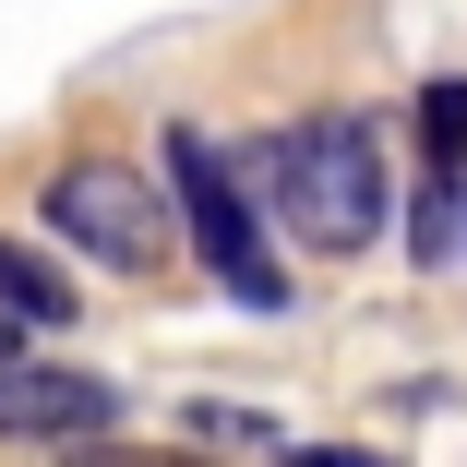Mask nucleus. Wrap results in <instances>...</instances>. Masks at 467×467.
<instances>
[{"instance_id":"1","label":"nucleus","mask_w":467,"mask_h":467,"mask_svg":"<svg viewBox=\"0 0 467 467\" xmlns=\"http://www.w3.org/2000/svg\"><path fill=\"white\" fill-rule=\"evenodd\" d=\"M264 180H275V216L300 228V252H371L384 240V144H371V120L359 109H324V120H300L288 144L264 156Z\"/></svg>"},{"instance_id":"2","label":"nucleus","mask_w":467,"mask_h":467,"mask_svg":"<svg viewBox=\"0 0 467 467\" xmlns=\"http://www.w3.org/2000/svg\"><path fill=\"white\" fill-rule=\"evenodd\" d=\"M168 216L192 228V252L216 264V288L252 300V312H288V264L264 252V216L240 192V168L204 144V132H168Z\"/></svg>"},{"instance_id":"3","label":"nucleus","mask_w":467,"mask_h":467,"mask_svg":"<svg viewBox=\"0 0 467 467\" xmlns=\"http://www.w3.org/2000/svg\"><path fill=\"white\" fill-rule=\"evenodd\" d=\"M48 228H60V252L109 264V275H156V264H168V204H156V180H144L132 156H72V168H48Z\"/></svg>"},{"instance_id":"4","label":"nucleus","mask_w":467,"mask_h":467,"mask_svg":"<svg viewBox=\"0 0 467 467\" xmlns=\"http://www.w3.org/2000/svg\"><path fill=\"white\" fill-rule=\"evenodd\" d=\"M0 443H120V384H97V371H72V359H13L0 371Z\"/></svg>"},{"instance_id":"5","label":"nucleus","mask_w":467,"mask_h":467,"mask_svg":"<svg viewBox=\"0 0 467 467\" xmlns=\"http://www.w3.org/2000/svg\"><path fill=\"white\" fill-rule=\"evenodd\" d=\"M0 324H13V336H60L72 324V275L36 240H0Z\"/></svg>"},{"instance_id":"6","label":"nucleus","mask_w":467,"mask_h":467,"mask_svg":"<svg viewBox=\"0 0 467 467\" xmlns=\"http://www.w3.org/2000/svg\"><path fill=\"white\" fill-rule=\"evenodd\" d=\"M420 168H431L420 192H467V72L420 97Z\"/></svg>"},{"instance_id":"7","label":"nucleus","mask_w":467,"mask_h":467,"mask_svg":"<svg viewBox=\"0 0 467 467\" xmlns=\"http://www.w3.org/2000/svg\"><path fill=\"white\" fill-rule=\"evenodd\" d=\"M60 467H204V455H180V443H72Z\"/></svg>"},{"instance_id":"8","label":"nucleus","mask_w":467,"mask_h":467,"mask_svg":"<svg viewBox=\"0 0 467 467\" xmlns=\"http://www.w3.org/2000/svg\"><path fill=\"white\" fill-rule=\"evenodd\" d=\"M192 431H204V443H288V431H275V420H252V408H216V396L192 408Z\"/></svg>"},{"instance_id":"9","label":"nucleus","mask_w":467,"mask_h":467,"mask_svg":"<svg viewBox=\"0 0 467 467\" xmlns=\"http://www.w3.org/2000/svg\"><path fill=\"white\" fill-rule=\"evenodd\" d=\"M288 467H396V455H359V443H275Z\"/></svg>"},{"instance_id":"10","label":"nucleus","mask_w":467,"mask_h":467,"mask_svg":"<svg viewBox=\"0 0 467 467\" xmlns=\"http://www.w3.org/2000/svg\"><path fill=\"white\" fill-rule=\"evenodd\" d=\"M13 359H25V336H13V324H0V371H13Z\"/></svg>"}]
</instances>
